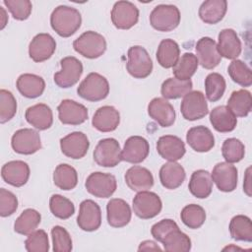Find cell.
Instances as JSON below:
<instances>
[{
  "instance_id": "obj_5",
  "label": "cell",
  "mask_w": 252,
  "mask_h": 252,
  "mask_svg": "<svg viewBox=\"0 0 252 252\" xmlns=\"http://www.w3.org/2000/svg\"><path fill=\"white\" fill-rule=\"evenodd\" d=\"M126 69L136 79H145L153 71V61L148 51L141 45H134L128 49Z\"/></svg>"
},
{
  "instance_id": "obj_31",
  "label": "cell",
  "mask_w": 252,
  "mask_h": 252,
  "mask_svg": "<svg viewBox=\"0 0 252 252\" xmlns=\"http://www.w3.org/2000/svg\"><path fill=\"white\" fill-rule=\"evenodd\" d=\"M186 173L181 164L176 161H168L159 169V180L166 189H176L185 180Z\"/></svg>"
},
{
  "instance_id": "obj_13",
  "label": "cell",
  "mask_w": 252,
  "mask_h": 252,
  "mask_svg": "<svg viewBox=\"0 0 252 252\" xmlns=\"http://www.w3.org/2000/svg\"><path fill=\"white\" fill-rule=\"evenodd\" d=\"M77 223L84 231H94L101 224V211L99 206L93 200L87 199L80 204Z\"/></svg>"
},
{
  "instance_id": "obj_37",
  "label": "cell",
  "mask_w": 252,
  "mask_h": 252,
  "mask_svg": "<svg viewBox=\"0 0 252 252\" xmlns=\"http://www.w3.org/2000/svg\"><path fill=\"white\" fill-rule=\"evenodd\" d=\"M53 182L61 190H72L77 186L78 173L73 166L67 163H60L53 172Z\"/></svg>"
},
{
  "instance_id": "obj_26",
  "label": "cell",
  "mask_w": 252,
  "mask_h": 252,
  "mask_svg": "<svg viewBox=\"0 0 252 252\" xmlns=\"http://www.w3.org/2000/svg\"><path fill=\"white\" fill-rule=\"evenodd\" d=\"M120 123L119 111L111 105H103L94 112L92 120L94 128L100 132H112Z\"/></svg>"
},
{
  "instance_id": "obj_20",
  "label": "cell",
  "mask_w": 252,
  "mask_h": 252,
  "mask_svg": "<svg viewBox=\"0 0 252 252\" xmlns=\"http://www.w3.org/2000/svg\"><path fill=\"white\" fill-rule=\"evenodd\" d=\"M30 166L23 160H11L5 163L1 168V176L3 180L14 186H24L30 178Z\"/></svg>"
},
{
  "instance_id": "obj_49",
  "label": "cell",
  "mask_w": 252,
  "mask_h": 252,
  "mask_svg": "<svg viewBox=\"0 0 252 252\" xmlns=\"http://www.w3.org/2000/svg\"><path fill=\"white\" fill-rule=\"evenodd\" d=\"M51 237L54 252H69L72 250V238L63 226H53L51 229Z\"/></svg>"
},
{
  "instance_id": "obj_2",
  "label": "cell",
  "mask_w": 252,
  "mask_h": 252,
  "mask_svg": "<svg viewBox=\"0 0 252 252\" xmlns=\"http://www.w3.org/2000/svg\"><path fill=\"white\" fill-rule=\"evenodd\" d=\"M78 94L89 101H99L104 99L109 94V84L102 75L90 73L77 88Z\"/></svg>"
},
{
  "instance_id": "obj_19",
  "label": "cell",
  "mask_w": 252,
  "mask_h": 252,
  "mask_svg": "<svg viewBox=\"0 0 252 252\" xmlns=\"http://www.w3.org/2000/svg\"><path fill=\"white\" fill-rule=\"evenodd\" d=\"M150 153L149 142L142 136L129 137L121 151L122 160L130 163H140L146 159Z\"/></svg>"
},
{
  "instance_id": "obj_46",
  "label": "cell",
  "mask_w": 252,
  "mask_h": 252,
  "mask_svg": "<svg viewBox=\"0 0 252 252\" xmlns=\"http://www.w3.org/2000/svg\"><path fill=\"white\" fill-rule=\"evenodd\" d=\"M221 154L226 162L235 163L244 158L245 147L239 139L228 138L222 143Z\"/></svg>"
},
{
  "instance_id": "obj_16",
  "label": "cell",
  "mask_w": 252,
  "mask_h": 252,
  "mask_svg": "<svg viewBox=\"0 0 252 252\" xmlns=\"http://www.w3.org/2000/svg\"><path fill=\"white\" fill-rule=\"evenodd\" d=\"M57 110L60 122L67 125H80L89 116L88 108L72 99H63L58 105Z\"/></svg>"
},
{
  "instance_id": "obj_43",
  "label": "cell",
  "mask_w": 252,
  "mask_h": 252,
  "mask_svg": "<svg viewBox=\"0 0 252 252\" xmlns=\"http://www.w3.org/2000/svg\"><path fill=\"white\" fill-rule=\"evenodd\" d=\"M227 72L231 80L241 87H250L252 84V72L249 66L238 59H234L228 65Z\"/></svg>"
},
{
  "instance_id": "obj_15",
  "label": "cell",
  "mask_w": 252,
  "mask_h": 252,
  "mask_svg": "<svg viewBox=\"0 0 252 252\" xmlns=\"http://www.w3.org/2000/svg\"><path fill=\"white\" fill-rule=\"evenodd\" d=\"M211 177L220 191L232 192L237 186V168L226 161L217 163L213 168Z\"/></svg>"
},
{
  "instance_id": "obj_3",
  "label": "cell",
  "mask_w": 252,
  "mask_h": 252,
  "mask_svg": "<svg viewBox=\"0 0 252 252\" xmlns=\"http://www.w3.org/2000/svg\"><path fill=\"white\" fill-rule=\"evenodd\" d=\"M106 46L105 38L94 31L85 32L73 42L75 51L89 59L100 57L105 52Z\"/></svg>"
},
{
  "instance_id": "obj_30",
  "label": "cell",
  "mask_w": 252,
  "mask_h": 252,
  "mask_svg": "<svg viewBox=\"0 0 252 252\" xmlns=\"http://www.w3.org/2000/svg\"><path fill=\"white\" fill-rule=\"evenodd\" d=\"M210 122L216 131L227 133L235 129L237 118L226 105H220L211 110Z\"/></svg>"
},
{
  "instance_id": "obj_33",
  "label": "cell",
  "mask_w": 252,
  "mask_h": 252,
  "mask_svg": "<svg viewBox=\"0 0 252 252\" xmlns=\"http://www.w3.org/2000/svg\"><path fill=\"white\" fill-rule=\"evenodd\" d=\"M188 188L196 198L205 199L209 197L213 189V180L210 172L205 169L195 170L191 175Z\"/></svg>"
},
{
  "instance_id": "obj_53",
  "label": "cell",
  "mask_w": 252,
  "mask_h": 252,
  "mask_svg": "<svg viewBox=\"0 0 252 252\" xmlns=\"http://www.w3.org/2000/svg\"><path fill=\"white\" fill-rule=\"evenodd\" d=\"M138 250L139 251H141V250H146V251H148V250H158V251H160L161 248L152 240H145V241L140 243V246H139Z\"/></svg>"
},
{
  "instance_id": "obj_6",
  "label": "cell",
  "mask_w": 252,
  "mask_h": 252,
  "mask_svg": "<svg viewBox=\"0 0 252 252\" xmlns=\"http://www.w3.org/2000/svg\"><path fill=\"white\" fill-rule=\"evenodd\" d=\"M93 156L96 164L103 167H114L122 160L120 145L114 138L100 140L95 146Z\"/></svg>"
},
{
  "instance_id": "obj_25",
  "label": "cell",
  "mask_w": 252,
  "mask_h": 252,
  "mask_svg": "<svg viewBox=\"0 0 252 252\" xmlns=\"http://www.w3.org/2000/svg\"><path fill=\"white\" fill-rule=\"evenodd\" d=\"M217 44L220 56L234 60L241 53V41L236 32L232 29H223L220 32Z\"/></svg>"
},
{
  "instance_id": "obj_12",
  "label": "cell",
  "mask_w": 252,
  "mask_h": 252,
  "mask_svg": "<svg viewBox=\"0 0 252 252\" xmlns=\"http://www.w3.org/2000/svg\"><path fill=\"white\" fill-rule=\"evenodd\" d=\"M139 20V9L130 1L115 2L111 10V22L119 30H129Z\"/></svg>"
},
{
  "instance_id": "obj_21",
  "label": "cell",
  "mask_w": 252,
  "mask_h": 252,
  "mask_svg": "<svg viewBox=\"0 0 252 252\" xmlns=\"http://www.w3.org/2000/svg\"><path fill=\"white\" fill-rule=\"evenodd\" d=\"M106 217L110 226L116 228L123 227L131 220L132 213L130 206L123 199H110L106 205Z\"/></svg>"
},
{
  "instance_id": "obj_39",
  "label": "cell",
  "mask_w": 252,
  "mask_h": 252,
  "mask_svg": "<svg viewBox=\"0 0 252 252\" xmlns=\"http://www.w3.org/2000/svg\"><path fill=\"white\" fill-rule=\"evenodd\" d=\"M41 220L40 214L34 209H26L15 220L14 230L22 235H29L36 229Z\"/></svg>"
},
{
  "instance_id": "obj_28",
  "label": "cell",
  "mask_w": 252,
  "mask_h": 252,
  "mask_svg": "<svg viewBox=\"0 0 252 252\" xmlns=\"http://www.w3.org/2000/svg\"><path fill=\"white\" fill-rule=\"evenodd\" d=\"M25 118L29 124L37 130L49 129L53 123L52 110L45 103H37L30 106L26 110Z\"/></svg>"
},
{
  "instance_id": "obj_51",
  "label": "cell",
  "mask_w": 252,
  "mask_h": 252,
  "mask_svg": "<svg viewBox=\"0 0 252 252\" xmlns=\"http://www.w3.org/2000/svg\"><path fill=\"white\" fill-rule=\"evenodd\" d=\"M18 209V199L14 193L5 188L0 189V216L2 218L13 215Z\"/></svg>"
},
{
  "instance_id": "obj_14",
  "label": "cell",
  "mask_w": 252,
  "mask_h": 252,
  "mask_svg": "<svg viewBox=\"0 0 252 252\" xmlns=\"http://www.w3.org/2000/svg\"><path fill=\"white\" fill-rule=\"evenodd\" d=\"M90 142L83 132H72L60 139V148L63 155L73 159L84 158L89 150Z\"/></svg>"
},
{
  "instance_id": "obj_32",
  "label": "cell",
  "mask_w": 252,
  "mask_h": 252,
  "mask_svg": "<svg viewBox=\"0 0 252 252\" xmlns=\"http://www.w3.org/2000/svg\"><path fill=\"white\" fill-rule=\"evenodd\" d=\"M226 10L227 2L225 0H207L199 8V17L204 23L215 25L223 19Z\"/></svg>"
},
{
  "instance_id": "obj_34",
  "label": "cell",
  "mask_w": 252,
  "mask_h": 252,
  "mask_svg": "<svg viewBox=\"0 0 252 252\" xmlns=\"http://www.w3.org/2000/svg\"><path fill=\"white\" fill-rule=\"evenodd\" d=\"M180 58V48L176 41L170 38L162 39L157 50L158 64L165 68H172Z\"/></svg>"
},
{
  "instance_id": "obj_52",
  "label": "cell",
  "mask_w": 252,
  "mask_h": 252,
  "mask_svg": "<svg viewBox=\"0 0 252 252\" xmlns=\"http://www.w3.org/2000/svg\"><path fill=\"white\" fill-rule=\"evenodd\" d=\"M178 228L177 223L171 219H164L155 223L151 228V233L153 237L158 242H162L164 237L173 229Z\"/></svg>"
},
{
  "instance_id": "obj_27",
  "label": "cell",
  "mask_w": 252,
  "mask_h": 252,
  "mask_svg": "<svg viewBox=\"0 0 252 252\" xmlns=\"http://www.w3.org/2000/svg\"><path fill=\"white\" fill-rule=\"evenodd\" d=\"M125 182L127 186L136 192L148 191L154 185L152 172L146 167L140 165L131 166L125 173Z\"/></svg>"
},
{
  "instance_id": "obj_7",
  "label": "cell",
  "mask_w": 252,
  "mask_h": 252,
  "mask_svg": "<svg viewBox=\"0 0 252 252\" xmlns=\"http://www.w3.org/2000/svg\"><path fill=\"white\" fill-rule=\"evenodd\" d=\"M134 214L143 220L153 219L158 216L161 209L162 203L158 194L151 191H141L134 197L132 202Z\"/></svg>"
},
{
  "instance_id": "obj_47",
  "label": "cell",
  "mask_w": 252,
  "mask_h": 252,
  "mask_svg": "<svg viewBox=\"0 0 252 252\" xmlns=\"http://www.w3.org/2000/svg\"><path fill=\"white\" fill-rule=\"evenodd\" d=\"M17 112V101L14 94L7 90L0 91V123L10 121Z\"/></svg>"
},
{
  "instance_id": "obj_17",
  "label": "cell",
  "mask_w": 252,
  "mask_h": 252,
  "mask_svg": "<svg viewBox=\"0 0 252 252\" xmlns=\"http://www.w3.org/2000/svg\"><path fill=\"white\" fill-rule=\"evenodd\" d=\"M196 57L199 64L208 70L216 68L220 60L221 56L220 55L217 47V42L208 36L201 37L196 43Z\"/></svg>"
},
{
  "instance_id": "obj_44",
  "label": "cell",
  "mask_w": 252,
  "mask_h": 252,
  "mask_svg": "<svg viewBox=\"0 0 252 252\" xmlns=\"http://www.w3.org/2000/svg\"><path fill=\"white\" fill-rule=\"evenodd\" d=\"M225 80L219 73H210L205 79V90L207 98L212 101H218L223 95L225 91Z\"/></svg>"
},
{
  "instance_id": "obj_54",
  "label": "cell",
  "mask_w": 252,
  "mask_h": 252,
  "mask_svg": "<svg viewBox=\"0 0 252 252\" xmlns=\"http://www.w3.org/2000/svg\"><path fill=\"white\" fill-rule=\"evenodd\" d=\"M250 171H251V167L249 166L246 169L245 172V178H244V182H243V191L247 194V196H251V186H250Z\"/></svg>"
},
{
  "instance_id": "obj_40",
  "label": "cell",
  "mask_w": 252,
  "mask_h": 252,
  "mask_svg": "<svg viewBox=\"0 0 252 252\" xmlns=\"http://www.w3.org/2000/svg\"><path fill=\"white\" fill-rule=\"evenodd\" d=\"M163 249L167 252H188L191 250V239L179 227L170 231L162 240Z\"/></svg>"
},
{
  "instance_id": "obj_29",
  "label": "cell",
  "mask_w": 252,
  "mask_h": 252,
  "mask_svg": "<svg viewBox=\"0 0 252 252\" xmlns=\"http://www.w3.org/2000/svg\"><path fill=\"white\" fill-rule=\"evenodd\" d=\"M17 89L20 94L28 98L40 96L45 90V82L42 77L35 74H22L17 79Z\"/></svg>"
},
{
  "instance_id": "obj_22",
  "label": "cell",
  "mask_w": 252,
  "mask_h": 252,
  "mask_svg": "<svg viewBox=\"0 0 252 252\" xmlns=\"http://www.w3.org/2000/svg\"><path fill=\"white\" fill-rule=\"evenodd\" d=\"M157 151L162 158L168 161H176L183 158L186 153V148L184 142L179 137L164 135L158 138Z\"/></svg>"
},
{
  "instance_id": "obj_9",
  "label": "cell",
  "mask_w": 252,
  "mask_h": 252,
  "mask_svg": "<svg viewBox=\"0 0 252 252\" xmlns=\"http://www.w3.org/2000/svg\"><path fill=\"white\" fill-rule=\"evenodd\" d=\"M87 191L97 198H109L117 188V182L114 175L100 171L91 173L86 182Z\"/></svg>"
},
{
  "instance_id": "obj_41",
  "label": "cell",
  "mask_w": 252,
  "mask_h": 252,
  "mask_svg": "<svg viewBox=\"0 0 252 252\" xmlns=\"http://www.w3.org/2000/svg\"><path fill=\"white\" fill-rule=\"evenodd\" d=\"M198 59L193 53H184L172 67V72L176 79L190 80L198 69Z\"/></svg>"
},
{
  "instance_id": "obj_10",
  "label": "cell",
  "mask_w": 252,
  "mask_h": 252,
  "mask_svg": "<svg viewBox=\"0 0 252 252\" xmlns=\"http://www.w3.org/2000/svg\"><path fill=\"white\" fill-rule=\"evenodd\" d=\"M182 116L189 121H195L205 117L208 112V103L205 95L200 91H191L183 96L180 105Z\"/></svg>"
},
{
  "instance_id": "obj_18",
  "label": "cell",
  "mask_w": 252,
  "mask_h": 252,
  "mask_svg": "<svg viewBox=\"0 0 252 252\" xmlns=\"http://www.w3.org/2000/svg\"><path fill=\"white\" fill-rule=\"evenodd\" d=\"M56 49V41L49 34L41 32L36 34L29 45V55L34 62H43L49 59Z\"/></svg>"
},
{
  "instance_id": "obj_50",
  "label": "cell",
  "mask_w": 252,
  "mask_h": 252,
  "mask_svg": "<svg viewBox=\"0 0 252 252\" xmlns=\"http://www.w3.org/2000/svg\"><path fill=\"white\" fill-rule=\"evenodd\" d=\"M3 4L8 8L13 18L18 21L27 20L32 9V2L29 0H4Z\"/></svg>"
},
{
  "instance_id": "obj_35",
  "label": "cell",
  "mask_w": 252,
  "mask_h": 252,
  "mask_svg": "<svg viewBox=\"0 0 252 252\" xmlns=\"http://www.w3.org/2000/svg\"><path fill=\"white\" fill-rule=\"evenodd\" d=\"M226 106L236 117H246L252 109L251 93L247 90L232 92Z\"/></svg>"
},
{
  "instance_id": "obj_36",
  "label": "cell",
  "mask_w": 252,
  "mask_h": 252,
  "mask_svg": "<svg viewBox=\"0 0 252 252\" xmlns=\"http://www.w3.org/2000/svg\"><path fill=\"white\" fill-rule=\"evenodd\" d=\"M192 87L193 84L191 80L168 78L161 84L160 93L165 99H176L191 92Z\"/></svg>"
},
{
  "instance_id": "obj_4",
  "label": "cell",
  "mask_w": 252,
  "mask_h": 252,
  "mask_svg": "<svg viewBox=\"0 0 252 252\" xmlns=\"http://www.w3.org/2000/svg\"><path fill=\"white\" fill-rule=\"evenodd\" d=\"M180 11L175 5L159 4L150 14L151 26L158 32H170L180 23Z\"/></svg>"
},
{
  "instance_id": "obj_23",
  "label": "cell",
  "mask_w": 252,
  "mask_h": 252,
  "mask_svg": "<svg viewBox=\"0 0 252 252\" xmlns=\"http://www.w3.org/2000/svg\"><path fill=\"white\" fill-rule=\"evenodd\" d=\"M148 113L161 127H169L175 121V110L163 97L153 98L148 105Z\"/></svg>"
},
{
  "instance_id": "obj_1",
  "label": "cell",
  "mask_w": 252,
  "mask_h": 252,
  "mask_svg": "<svg viewBox=\"0 0 252 252\" xmlns=\"http://www.w3.org/2000/svg\"><path fill=\"white\" fill-rule=\"evenodd\" d=\"M81 13L73 7L60 5L50 15V25L53 31L62 37L73 35L81 27Z\"/></svg>"
},
{
  "instance_id": "obj_45",
  "label": "cell",
  "mask_w": 252,
  "mask_h": 252,
  "mask_svg": "<svg viewBox=\"0 0 252 252\" xmlns=\"http://www.w3.org/2000/svg\"><path fill=\"white\" fill-rule=\"evenodd\" d=\"M49 209L52 215L60 220H67L75 213L73 202L59 194H54L50 197Z\"/></svg>"
},
{
  "instance_id": "obj_48",
  "label": "cell",
  "mask_w": 252,
  "mask_h": 252,
  "mask_svg": "<svg viewBox=\"0 0 252 252\" xmlns=\"http://www.w3.org/2000/svg\"><path fill=\"white\" fill-rule=\"evenodd\" d=\"M25 247L29 252H47L49 250L47 233L43 229L32 231L25 240Z\"/></svg>"
},
{
  "instance_id": "obj_42",
  "label": "cell",
  "mask_w": 252,
  "mask_h": 252,
  "mask_svg": "<svg viewBox=\"0 0 252 252\" xmlns=\"http://www.w3.org/2000/svg\"><path fill=\"white\" fill-rule=\"evenodd\" d=\"M180 218L187 227L197 229L204 224L206 220V212L200 205L190 204L182 209Z\"/></svg>"
},
{
  "instance_id": "obj_11",
  "label": "cell",
  "mask_w": 252,
  "mask_h": 252,
  "mask_svg": "<svg viewBox=\"0 0 252 252\" xmlns=\"http://www.w3.org/2000/svg\"><path fill=\"white\" fill-rule=\"evenodd\" d=\"M12 149L21 155H32L41 149L40 136L31 128L17 130L11 139Z\"/></svg>"
},
{
  "instance_id": "obj_8",
  "label": "cell",
  "mask_w": 252,
  "mask_h": 252,
  "mask_svg": "<svg viewBox=\"0 0 252 252\" xmlns=\"http://www.w3.org/2000/svg\"><path fill=\"white\" fill-rule=\"evenodd\" d=\"M61 70L54 74V83L62 89H68L78 83L83 73L82 62L74 56H66L60 60Z\"/></svg>"
},
{
  "instance_id": "obj_24",
  "label": "cell",
  "mask_w": 252,
  "mask_h": 252,
  "mask_svg": "<svg viewBox=\"0 0 252 252\" xmlns=\"http://www.w3.org/2000/svg\"><path fill=\"white\" fill-rule=\"evenodd\" d=\"M188 145L198 153H207L215 146V137L206 126H195L190 128L186 134Z\"/></svg>"
},
{
  "instance_id": "obj_55",
  "label": "cell",
  "mask_w": 252,
  "mask_h": 252,
  "mask_svg": "<svg viewBox=\"0 0 252 252\" xmlns=\"http://www.w3.org/2000/svg\"><path fill=\"white\" fill-rule=\"evenodd\" d=\"M0 13H1V27L0 29L3 30L7 24V21H8V16L6 14V11L4 10L3 7H0Z\"/></svg>"
},
{
  "instance_id": "obj_38",
  "label": "cell",
  "mask_w": 252,
  "mask_h": 252,
  "mask_svg": "<svg viewBox=\"0 0 252 252\" xmlns=\"http://www.w3.org/2000/svg\"><path fill=\"white\" fill-rule=\"evenodd\" d=\"M228 228L232 239L246 242L252 241V223L247 216H234L229 222Z\"/></svg>"
}]
</instances>
